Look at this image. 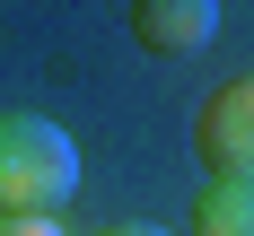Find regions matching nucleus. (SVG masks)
<instances>
[{"instance_id":"obj_1","label":"nucleus","mask_w":254,"mask_h":236,"mask_svg":"<svg viewBox=\"0 0 254 236\" xmlns=\"http://www.w3.org/2000/svg\"><path fill=\"white\" fill-rule=\"evenodd\" d=\"M79 192V149L44 114H0V219H62Z\"/></svg>"},{"instance_id":"obj_2","label":"nucleus","mask_w":254,"mask_h":236,"mask_svg":"<svg viewBox=\"0 0 254 236\" xmlns=\"http://www.w3.org/2000/svg\"><path fill=\"white\" fill-rule=\"evenodd\" d=\"M193 157L210 166V184H254V70L219 79L193 105Z\"/></svg>"},{"instance_id":"obj_3","label":"nucleus","mask_w":254,"mask_h":236,"mask_svg":"<svg viewBox=\"0 0 254 236\" xmlns=\"http://www.w3.org/2000/svg\"><path fill=\"white\" fill-rule=\"evenodd\" d=\"M219 35V0H131V44L149 61H193Z\"/></svg>"},{"instance_id":"obj_4","label":"nucleus","mask_w":254,"mask_h":236,"mask_svg":"<svg viewBox=\"0 0 254 236\" xmlns=\"http://www.w3.org/2000/svg\"><path fill=\"white\" fill-rule=\"evenodd\" d=\"M193 236H254V184H202Z\"/></svg>"},{"instance_id":"obj_5","label":"nucleus","mask_w":254,"mask_h":236,"mask_svg":"<svg viewBox=\"0 0 254 236\" xmlns=\"http://www.w3.org/2000/svg\"><path fill=\"white\" fill-rule=\"evenodd\" d=\"M0 236H70L62 219H0Z\"/></svg>"},{"instance_id":"obj_6","label":"nucleus","mask_w":254,"mask_h":236,"mask_svg":"<svg viewBox=\"0 0 254 236\" xmlns=\"http://www.w3.org/2000/svg\"><path fill=\"white\" fill-rule=\"evenodd\" d=\"M97 236H167V228H149V219H114V228H97Z\"/></svg>"}]
</instances>
